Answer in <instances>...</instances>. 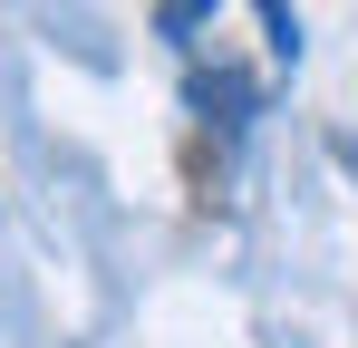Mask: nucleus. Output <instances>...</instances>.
Instances as JSON below:
<instances>
[{"mask_svg": "<svg viewBox=\"0 0 358 348\" xmlns=\"http://www.w3.org/2000/svg\"><path fill=\"white\" fill-rule=\"evenodd\" d=\"M252 10H262V20H271V49L291 58V49H300V29H291V0H252Z\"/></svg>", "mask_w": 358, "mask_h": 348, "instance_id": "f257e3e1", "label": "nucleus"}, {"mask_svg": "<svg viewBox=\"0 0 358 348\" xmlns=\"http://www.w3.org/2000/svg\"><path fill=\"white\" fill-rule=\"evenodd\" d=\"M203 10H213V0H165V29H194Z\"/></svg>", "mask_w": 358, "mask_h": 348, "instance_id": "f03ea898", "label": "nucleus"}]
</instances>
